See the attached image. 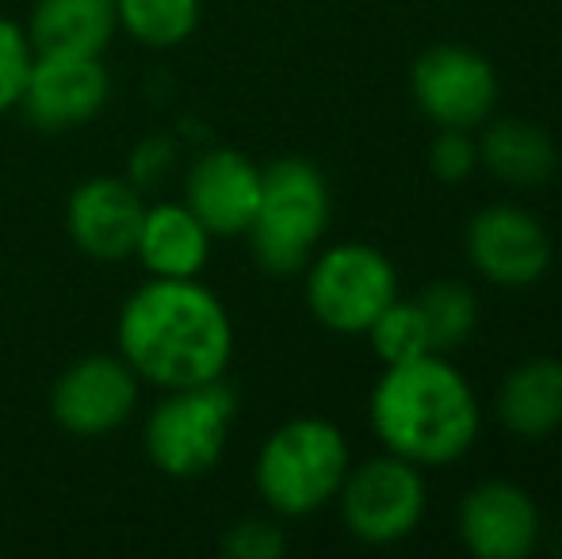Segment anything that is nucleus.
<instances>
[{
  "instance_id": "nucleus-1",
  "label": "nucleus",
  "mask_w": 562,
  "mask_h": 559,
  "mask_svg": "<svg viewBox=\"0 0 562 559\" xmlns=\"http://www.w3.org/2000/svg\"><path fill=\"white\" fill-rule=\"evenodd\" d=\"M115 353L134 368L142 388L215 383L234 360V322L200 277H146L119 306Z\"/></svg>"
},
{
  "instance_id": "nucleus-2",
  "label": "nucleus",
  "mask_w": 562,
  "mask_h": 559,
  "mask_svg": "<svg viewBox=\"0 0 562 559\" xmlns=\"http://www.w3.org/2000/svg\"><path fill=\"white\" fill-rule=\"evenodd\" d=\"M368 418L379 445L417 468L463 460L482 433L474 388L440 353L386 368L371 391Z\"/></svg>"
},
{
  "instance_id": "nucleus-3",
  "label": "nucleus",
  "mask_w": 562,
  "mask_h": 559,
  "mask_svg": "<svg viewBox=\"0 0 562 559\" xmlns=\"http://www.w3.org/2000/svg\"><path fill=\"white\" fill-rule=\"evenodd\" d=\"M348 468L352 448L334 422L291 418L265 437L252 463V483L276 517H311L337 499Z\"/></svg>"
},
{
  "instance_id": "nucleus-4",
  "label": "nucleus",
  "mask_w": 562,
  "mask_h": 559,
  "mask_svg": "<svg viewBox=\"0 0 562 559\" xmlns=\"http://www.w3.org/2000/svg\"><path fill=\"white\" fill-rule=\"evenodd\" d=\"M329 185L306 157H276L260 172V200L245 231L257 265L272 277H295L318 254L329 231Z\"/></svg>"
},
{
  "instance_id": "nucleus-5",
  "label": "nucleus",
  "mask_w": 562,
  "mask_h": 559,
  "mask_svg": "<svg viewBox=\"0 0 562 559\" xmlns=\"http://www.w3.org/2000/svg\"><path fill=\"white\" fill-rule=\"evenodd\" d=\"M237 395L223 380L161 391L142 422V452L165 479H203L223 463Z\"/></svg>"
},
{
  "instance_id": "nucleus-6",
  "label": "nucleus",
  "mask_w": 562,
  "mask_h": 559,
  "mask_svg": "<svg viewBox=\"0 0 562 559\" xmlns=\"http://www.w3.org/2000/svg\"><path fill=\"white\" fill-rule=\"evenodd\" d=\"M306 311L334 334H368L371 322L398 299V272L383 249L368 242H337L306 265Z\"/></svg>"
},
{
  "instance_id": "nucleus-7",
  "label": "nucleus",
  "mask_w": 562,
  "mask_h": 559,
  "mask_svg": "<svg viewBox=\"0 0 562 559\" xmlns=\"http://www.w3.org/2000/svg\"><path fill=\"white\" fill-rule=\"evenodd\" d=\"M340 522L360 545L386 548L417 533L429 510V487L417 463L394 452L371 456V460L348 468L337 491Z\"/></svg>"
},
{
  "instance_id": "nucleus-8",
  "label": "nucleus",
  "mask_w": 562,
  "mask_h": 559,
  "mask_svg": "<svg viewBox=\"0 0 562 559\" xmlns=\"http://www.w3.org/2000/svg\"><path fill=\"white\" fill-rule=\"evenodd\" d=\"M142 380L119 353H85L50 383V418L61 433L81 440L112 437L134 418Z\"/></svg>"
},
{
  "instance_id": "nucleus-9",
  "label": "nucleus",
  "mask_w": 562,
  "mask_h": 559,
  "mask_svg": "<svg viewBox=\"0 0 562 559\" xmlns=\"http://www.w3.org/2000/svg\"><path fill=\"white\" fill-rule=\"evenodd\" d=\"M112 100L104 54H35L15 112L46 135H66L92 123Z\"/></svg>"
},
{
  "instance_id": "nucleus-10",
  "label": "nucleus",
  "mask_w": 562,
  "mask_h": 559,
  "mask_svg": "<svg viewBox=\"0 0 562 559\" xmlns=\"http://www.w3.org/2000/svg\"><path fill=\"white\" fill-rule=\"evenodd\" d=\"M409 92L437 127L471 131L494 112L497 74L471 46L440 43L409 66Z\"/></svg>"
},
{
  "instance_id": "nucleus-11",
  "label": "nucleus",
  "mask_w": 562,
  "mask_h": 559,
  "mask_svg": "<svg viewBox=\"0 0 562 559\" xmlns=\"http://www.w3.org/2000/svg\"><path fill=\"white\" fill-rule=\"evenodd\" d=\"M146 215V192L115 172L85 177L66 200V234L97 265H123L134 257L138 226Z\"/></svg>"
},
{
  "instance_id": "nucleus-12",
  "label": "nucleus",
  "mask_w": 562,
  "mask_h": 559,
  "mask_svg": "<svg viewBox=\"0 0 562 559\" xmlns=\"http://www.w3.org/2000/svg\"><path fill=\"white\" fill-rule=\"evenodd\" d=\"M467 257L482 280L497 288H528L548 272L551 238L532 211L490 203L467 223Z\"/></svg>"
},
{
  "instance_id": "nucleus-13",
  "label": "nucleus",
  "mask_w": 562,
  "mask_h": 559,
  "mask_svg": "<svg viewBox=\"0 0 562 559\" xmlns=\"http://www.w3.org/2000/svg\"><path fill=\"white\" fill-rule=\"evenodd\" d=\"M260 165L234 146H207L188 161L180 200L215 238H241L260 200Z\"/></svg>"
},
{
  "instance_id": "nucleus-14",
  "label": "nucleus",
  "mask_w": 562,
  "mask_h": 559,
  "mask_svg": "<svg viewBox=\"0 0 562 559\" xmlns=\"http://www.w3.org/2000/svg\"><path fill=\"white\" fill-rule=\"evenodd\" d=\"M459 540L479 559H525L540 545V510L525 487L486 479L459 502Z\"/></svg>"
},
{
  "instance_id": "nucleus-15",
  "label": "nucleus",
  "mask_w": 562,
  "mask_h": 559,
  "mask_svg": "<svg viewBox=\"0 0 562 559\" xmlns=\"http://www.w3.org/2000/svg\"><path fill=\"white\" fill-rule=\"evenodd\" d=\"M211 246H215V234L188 211L184 200H157L146 203L138 242H134V261L142 265L146 277L188 280L203 277Z\"/></svg>"
},
{
  "instance_id": "nucleus-16",
  "label": "nucleus",
  "mask_w": 562,
  "mask_h": 559,
  "mask_svg": "<svg viewBox=\"0 0 562 559\" xmlns=\"http://www.w3.org/2000/svg\"><path fill=\"white\" fill-rule=\"evenodd\" d=\"M23 31L35 54H108L119 35L115 0H31Z\"/></svg>"
},
{
  "instance_id": "nucleus-17",
  "label": "nucleus",
  "mask_w": 562,
  "mask_h": 559,
  "mask_svg": "<svg viewBox=\"0 0 562 559\" xmlns=\"http://www.w3.org/2000/svg\"><path fill=\"white\" fill-rule=\"evenodd\" d=\"M497 422L520 440H543L562 425V360L532 357L502 380L494 399Z\"/></svg>"
},
{
  "instance_id": "nucleus-18",
  "label": "nucleus",
  "mask_w": 562,
  "mask_h": 559,
  "mask_svg": "<svg viewBox=\"0 0 562 559\" xmlns=\"http://www.w3.org/2000/svg\"><path fill=\"white\" fill-rule=\"evenodd\" d=\"M479 161L494 172L502 185L536 188L555 172L559 154L548 131L528 120H497L479 142Z\"/></svg>"
},
{
  "instance_id": "nucleus-19",
  "label": "nucleus",
  "mask_w": 562,
  "mask_h": 559,
  "mask_svg": "<svg viewBox=\"0 0 562 559\" xmlns=\"http://www.w3.org/2000/svg\"><path fill=\"white\" fill-rule=\"evenodd\" d=\"M203 0H115L119 35L142 51H177L200 31Z\"/></svg>"
},
{
  "instance_id": "nucleus-20",
  "label": "nucleus",
  "mask_w": 562,
  "mask_h": 559,
  "mask_svg": "<svg viewBox=\"0 0 562 559\" xmlns=\"http://www.w3.org/2000/svg\"><path fill=\"white\" fill-rule=\"evenodd\" d=\"M414 303L422 306V318L429 326L432 353L459 349L479 326V295L459 280H432Z\"/></svg>"
},
{
  "instance_id": "nucleus-21",
  "label": "nucleus",
  "mask_w": 562,
  "mask_h": 559,
  "mask_svg": "<svg viewBox=\"0 0 562 559\" xmlns=\"http://www.w3.org/2000/svg\"><path fill=\"white\" fill-rule=\"evenodd\" d=\"M368 337H371L375 357L383 360L386 368L406 365V360H417V357H425V353H432L429 326H425V318H422V306L402 303V299H394V303L371 322Z\"/></svg>"
},
{
  "instance_id": "nucleus-22",
  "label": "nucleus",
  "mask_w": 562,
  "mask_h": 559,
  "mask_svg": "<svg viewBox=\"0 0 562 559\" xmlns=\"http://www.w3.org/2000/svg\"><path fill=\"white\" fill-rule=\"evenodd\" d=\"M31 62H35V46H31L23 23L0 12V115L20 108Z\"/></svg>"
},
{
  "instance_id": "nucleus-23",
  "label": "nucleus",
  "mask_w": 562,
  "mask_h": 559,
  "mask_svg": "<svg viewBox=\"0 0 562 559\" xmlns=\"http://www.w3.org/2000/svg\"><path fill=\"white\" fill-rule=\"evenodd\" d=\"M180 165V146L172 135H146L138 142V146L131 149V157H126V172L123 177L131 180L138 192H154V188H161L165 180L172 177V169Z\"/></svg>"
},
{
  "instance_id": "nucleus-24",
  "label": "nucleus",
  "mask_w": 562,
  "mask_h": 559,
  "mask_svg": "<svg viewBox=\"0 0 562 559\" xmlns=\"http://www.w3.org/2000/svg\"><path fill=\"white\" fill-rule=\"evenodd\" d=\"M223 552L229 559H280L288 552V537L272 517H241L226 529Z\"/></svg>"
},
{
  "instance_id": "nucleus-25",
  "label": "nucleus",
  "mask_w": 562,
  "mask_h": 559,
  "mask_svg": "<svg viewBox=\"0 0 562 559\" xmlns=\"http://www.w3.org/2000/svg\"><path fill=\"white\" fill-rule=\"evenodd\" d=\"M479 165V146L467 131H456V127H440V135L432 138L429 146V169L437 180L445 185H459L467 180Z\"/></svg>"
}]
</instances>
